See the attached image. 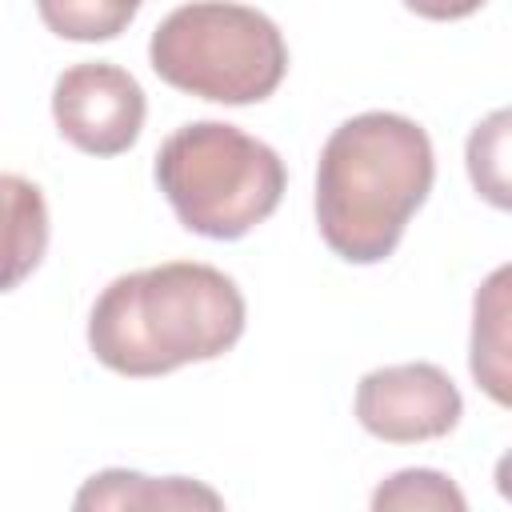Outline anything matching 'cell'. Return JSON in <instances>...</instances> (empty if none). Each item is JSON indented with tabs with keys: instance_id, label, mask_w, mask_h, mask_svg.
I'll list each match as a JSON object with an SVG mask.
<instances>
[{
	"instance_id": "6da1fadb",
	"label": "cell",
	"mask_w": 512,
	"mask_h": 512,
	"mask_svg": "<svg viewBox=\"0 0 512 512\" xmlns=\"http://www.w3.org/2000/svg\"><path fill=\"white\" fill-rule=\"evenodd\" d=\"M244 296L232 276L196 260H168L116 276L92 304L88 348L120 376H164L224 356L244 336Z\"/></svg>"
},
{
	"instance_id": "7a4b0ae2",
	"label": "cell",
	"mask_w": 512,
	"mask_h": 512,
	"mask_svg": "<svg viewBox=\"0 0 512 512\" xmlns=\"http://www.w3.org/2000/svg\"><path fill=\"white\" fill-rule=\"evenodd\" d=\"M432 180V140L416 120L400 112H360L320 148L316 228L340 260L380 264L396 252Z\"/></svg>"
},
{
	"instance_id": "3957f363",
	"label": "cell",
	"mask_w": 512,
	"mask_h": 512,
	"mask_svg": "<svg viewBox=\"0 0 512 512\" xmlns=\"http://www.w3.org/2000/svg\"><path fill=\"white\" fill-rule=\"evenodd\" d=\"M156 184L188 232L240 240L280 208L288 172L276 148L236 124L192 120L160 144Z\"/></svg>"
},
{
	"instance_id": "277c9868",
	"label": "cell",
	"mask_w": 512,
	"mask_h": 512,
	"mask_svg": "<svg viewBox=\"0 0 512 512\" xmlns=\"http://www.w3.org/2000/svg\"><path fill=\"white\" fill-rule=\"evenodd\" d=\"M148 60L176 92L212 104H260L288 72V44L280 28L248 4L192 0L156 24Z\"/></svg>"
},
{
	"instance_id": "5b68a950",
	"label": "cell",
	"mask_w": 512,
	"mask_h": 512,
	"mask_svg": "<svg viewBox=\"0 0 512 512\" xmlns=\"http://www.w3.org/2000/svg\"><path fill=\"white\" fill-rule=\"evenodd\" d=\"M464 416L460 388L440 364L412 360L368 372L356 384V420L388 444H420L448 436Z\"/></svg>"
},
{
	"instance_id": "8992f818",
	"label": "cell",
	"mask_w": 512,
	"mask_h": 512,
	"mask_svg": "<svg viewBox=\"0 0 512 512\" xmlns=\"http://www.w3.org/2000/svg\"><path fill=\"white\" fill-rule=\"evenodd\" d=\"M144 88L116 64H72L52 88V120L60 136L88 156H120L144 128Z\"/></svg>"
},
{
	"instance_id": "52a82bcc",
	"label": "cell",
	"mask_w": 512,
	"mask_h": 512,
	"mask_svg": "<svg viewBox=\"0 0 512 512\" xmlns=\"http://www.w3.org/2000/svg\"><path fill=\"white\" fill-rule=\"evenodd\" d=\"M48 252V204L44 192L16 176L0 172V292L24 284Z\"/></svg>"
},
{
	"instance_id": "ba28073f",
	"label": "cell",
	"mask_w": 512,
	"mask_h": 512,
	"mask_svg": "<svg viewBox=\"0 0 512 512\" xmlns=\"http://www.w3.org/2000/svg\"><path fill=\"white\" fill-rule=\"evenodd\" d=\"M224 500L188 480V476H164L152 480L144 472H128V468H108L96 472L80 492H76V508H220Z\"/></svg>"
},
{
	"instance_id": "9c48e42d",
	"label": "cell",
	"mask_w": 512,
	"mask_h": 512,
	"mask_svg": "<svg viewBox=\"0 0 512 512\" xmlns=\"http://www.w3.org/2000/svg\"><path fill=\"white\" fill-rule=\"evenodd\" d=\"M508 276V268H496L472 312V376L496 404H508Z\"/></svg>"
},
{
	"instance_id": "30bf717a",
	"label": "cell",
	"mask_w": 512,
	"mask_h": 512,
	"mask_svg": "<svg viewBox=\"0 0 512 512\" xmlns=\"http://www.w3.org/2000/svg\"><path fill=\"white\" fill-rule=\"evenodd\" d=\"M144 0H36V12L48 32L76 44L116 40L140 12Z\"/></svg>"
},
{
	"instance_id": "8fae6325",
	"label": "cell",
	"mask_w": 512,
	"mask_h": 512,
	"mask_svg": "<svg viewBox=\"0 0 512 512\" xmlns=\"http://www.w3.org/2000/svg\"><path fill=\"white\" fill-rule=\"evenodd\" d=\"M372 508L384 512V508H432V512H464L468 500L464 492L444 476V472H432V468H404L396 476H388L376 492H372Z\"/></svg>"
},
{
	"instance_id": "7c38bea8",
	"label": "cell",
	"mask_w": 512,
	"mask_h": 512,
	"mask_svg": "<svg viewBox=\"0 0 512 512\" xmlns=\"http://www.w3.org/2000/svg\"><path fill=\"white\" fill-rule=\"evenodd\" d=\"M508 112H492L476 132L468 136V172L480 196H488L496 208H508Z\"/></svg>"
},
{
	"instance_id": "4fadbf2b",
	"label": "cell",
	"mask_w": 512,
	"mask_h": 512,
	"mask_svg": "<svg viewBox=\"0 0 512 512\" xmlns=\"http://www.w3.org/2000/svg\"><path fill=\"white\" fill-rule=\"evenodd\" d=\"M400 4L424 20H464L484 8V0H400Z\"/></svg>"
}]
</instances>
